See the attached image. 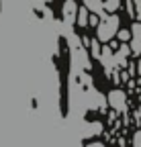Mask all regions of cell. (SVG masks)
I'll use <instances>...</instances> for the list:
<instances>
[{"mask_svg": "<svg viewBox=\"0 0 141 147\" xmlns=\"http://www.w3.org/2000/svg\"><path fill=\"white\" fill-rule=\"evenodd\" d=\"M127 47H121L119 51H117V55H115V63L119 61V63H125V59H127Z\"/></svg>", "mask_w": 141, "mask_h": 147, "instance_id": "ba28073f", "label": "cell"}, {"mask_svg": "<svg viewBox=\"0 0 141 147\" xmlns=\"http://www.w3.org/2000/svg\"><path fill=\"white\" fill-rule=\"evenodd\" d=\"M117 35H119V39H121V41H129V39H131V31H127V29L119 31Z\"/></svg>", "mask_w": 141, "mask_h": 147, "instance_id": "30bf717a", "label": "cell"}, {"mask_svg": "<svg viewBox=\"0 0 141 147\" xmlns=\"http://www.w3.org/2000/svg\"><path fill=\"white\" fill-rule=\"evenodd\" d=\"M63 10H65V14H67V18H74V10H76V2H65L63 4Z\"/></svg>", "mask_w": 141, "mask_h": 147, "instance_id": "9c48e42d", "label": "cell"}, {"mask_svg": "<svg viewBox=\"0 0 141 147\" xmlns=\"http://www.w3.org/2000/svg\"><path fill=\"white\" fill-rule=\"evenodd\" d=\"M131 47L133 51L141 53V23H135L131 27Z\"/></svg>", "mask_w": 141, "mask_h": 147, "instance_id": "3957f363", "label": "cell"}, {"mask_svg": "<svg viewBox=\"0 0 141 147\" xmlns=\"http://www.w3.org/2000/svg\"><path fill=\"white\" fill-rule=\"evenodd\" d=\"M100 61H102L104 67H113L115 65V55L111 53V47H104L100 51Z\"/></svg>", "mask_w": 141, "mask_h": 147, "instance_id": "277c9868", "label": "cell"}, {"mask_svg": "<svg viewBox=\"0 0 141 147\" xmlns=\"http://www.w3.org/2000/svg\"><path fill=\"white\" fill-rule=\"evenodd\" d=\"M119 6H121V2H119V0H107V2H102V8H104V10H109V12L117 10Z\"/></svg>", "mask_w": 141, "mask_h": 147, "instance_id": "52a82bcc", "label": "cell"}, {"mask_svg": "<svg viewBox=\"0 0 141 147\" xmlns=\"http://www.w3.org/2000/svg\"><path fill=\"white\" fill-rule=\"evenodd\" d=\"M117 33H119V16L102 14L98 23V41H111Z\"/></svg>", "mask_w": 141, "mask_h": 147, "instance_id": "6da1fadb", "label": "cell"}, {"mask_svg": "<svg viewBox=\"0 0 141 147\" xmlns=\"http://www.w3.org/2000/svg\"><path fill=\"white\" fill-rule=\"evenodd\" d=\"M88 16H90V14H88L86 6H84V8H80V10L76 12V21H78V27H86V25H88Z\"/></svg>", "mask_w": 141, "mask_h": 147, "instance_id": "8992f818", "label": "cell"}, {"mask_svg": "<svg viewBox=\"0 0 141 147\" xmlns=\"http://www.w3.org/2000/svg\"><path fill=\"white\" fill-rule=\"evenodd\" d=\"M135 8H137V12H135V18H139V16H141V2H139V0L135 2Z\"/></svg>", "mask_w": 141, "mask_h": 147, "instance_id": "5bb4252c", "label": "cell"}, {"mask_svg": "<svg viewBox=\"0 0 141 147\" xmlns=\"http://www.w3.org/2000/svg\"><path fill=\"white\" fill-rule=\"evenodd\" d=\"M88 23H90V25H96V27H98V23H100V16H98V14H90V18H88Z\"/></svg>", "mask_w": 141, "mask_h": 147, "instance_id": "4fadbf2b", "label": "cell"}, {"mask_svg": "<svg viewBox=\"0 0 141 147\" xmlns=\"http://www.w3.org/2000/svg\"><path fill=\"white\" fill-rule=\"evenodd\" d=\"M139 74H141V63H139Z\"/></svg>", "mask_w": 141, "mask_h": 147, "instance_id": "9a60e30c", "label": "cell"}, {"mask_svg": "<svg viewBox=\"0 0 141 147\" xmlns=\"http://www.w3.org/2000/svg\"><path fill=\"white\" fill-rule=\"evenodd\" d=\"M86 10H92L94 14L102 16L104 14V8H102V2H98V0H86Z\"/></svg>", "mask_w": 141, "mask_h": 147, "instance_id": "5b68a950", "label": "cell"}, {"mask_svg": "<svg viewBox=\"0 0 141 147\" xmlns=\"http://www.w3.org/2000/svg\"><path fill=\"white\" fill-rule=\"evenodd\" d=\"M109 104L111 108L115 110H123L127 104V96H125V92H121V90H113L111 94H109Z\"/></svg>", "mask_w": 141, "mask_h": 147, "instance_id": "7a4b0ae2", "label": "cell"}, {"mask_svg": "<svg viewBox=\"0 0 141 147\" xmlns=\"http://www.w3.org/2000/svg\"><path fill=\"white\" fill-rule=\"evenodd\" d=\"M90 49H92V53H94V57H98V59H100V47H98V41H92Z\"/></svg>", "mask_w": 141, "mask_h": 147, "instance_id": "8fae6325", "label": "cell"}, {"mask_svg": "<svg viewBox=\"0 0 141 147\" xmlns=\"http://www.w3.org/2000/svg\"><path fill=\"white\" fill-rule=\"evenodd\" d=\"M133 147H141V131L135 133V137H133Z\"/></svg>", "mask_w": 141, "mask_h": 147, "instance_id": "7c38bea8", "label": "cell"}]
</instances>
